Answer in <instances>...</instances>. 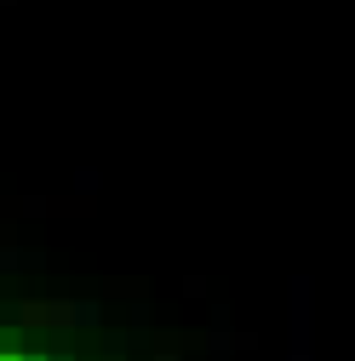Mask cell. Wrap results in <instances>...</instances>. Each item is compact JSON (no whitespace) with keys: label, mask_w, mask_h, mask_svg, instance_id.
<instances>
[]
</instances>
